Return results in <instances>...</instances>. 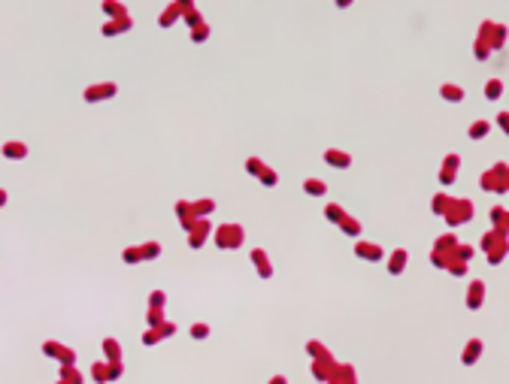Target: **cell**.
Here are the masks:
<instances>
[{"label": "cell", "mask_w": 509, "mask_h": 384, "mask_svg": "<svg viewBox=\"0 0 509 384\" xmlns=\"http://www.w3.org/2000/svg\"><path fill=\"white\" fill-rule=\"evenodd\" d=\"M467 303H470V306H479V303H482V284H479V281L470 287V297H467Z\"/></svg>", "instance_id": "cell-2"}, {"label": "cell", "mask_w": 509, "mask_h": 384, "mask_svg": "<svg viewBox=\"0 0 509 384\" xmlns=\"http://www.w3.org/2000/svg\"><path fill=\"white\" fill-rule=\"evenodd\" d=\"M403 260H406V254H394V260H391V272H400V269H403Z\"/></svg>", "instance_id": "cell-3"}, {"label": "cell", "mask_w": 509, "mask_h": 384, "mask_svg": "<svg viewBox=\"0 0 509 384\" xmlns=\"http://www.w3.org/2000/svg\"><path fill=\"white\" fill-rule=\"evenodd\" d=\"M500 121H503V127L509 130V115H500Z\"/></svg>", "instance_id": "cell-5"}, {"label": "cell", "mask_w": 509, "mask_h": 384, "mask_svg": "<svg viewBox=\"0 0 509 384\" xmlns=\"http://www.w3.org/2000/svg\"><path fill=\"white\" fill-rule=\"evenodd\" d=\"M479 351H482V345H479V342H470L467 351H464V363H473V360L479 357Z\"/></svg>", "instance_id": "cell-1"}, {"label": "cell", "mask_w": 509, "mask_h": 384, "mask_svg": "<svg viewBox=\"0 0 509 384\" xmlns=\"http://www.w3.org/2000/svg\"><path fill=\"white\" fill-rule=\"evenodd\" d=\"M446 97H449V100H461V91H458V88H446Z\"/></svg>", "instance_id": "cell-4"}]
</instances>
